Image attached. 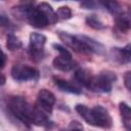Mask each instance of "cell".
I'll return each instance as SVG.
<instances>
[{
	"label": "cell",
	"mask_w": 131,
	"mask_h": 131,
	"mask_svg": "<svg viewBox=\"0 0 131 131\" xmlns=\"http://www.w3.org/2000/svg\"><path fill=\"white\" fill-rule=\"evenodd\" d=\"M46 43V37L37 32H33L30 35L29 52L32 58L39 60L44 56V45Z\"/></svg>",
	"instance_id": "277c9868"
},
{
	"label": "cell",
	"mask_w": 131,
	"mask_h": 131,
	"mask_svg": "<svg viewBox=\"0 0 131 131\" xmlns=\"http://www.w3.org/2000/svg\"><path fill=\"white\" fill-rule=\"evenodd\" d=\"M111 55L114 60L119 63H131V44H127L122 48H113Z\"/></svg>",
	"instance_id": "9c48e42d"
},
{
	"label": "cell",
	"mask_w": 131,
	"mask_h": 131,
	"mask_svg": "<svg viewBox=\"0 0 131 131\" xmlns=\"http://www.w3.org/2000/svg\"><path fill=\"white\" fill-rule=\"evenodd\" d=\"M56 15L60 19H69L72 17V10L69 6H60L55 11Z\"/></svg>",
	"instance_id": "ffe728a7"
},
{
	"label": "cell",
	"mask_w": 131,
	"mask_h": 131,
	"mask_svg": "<svg viewBox=\"0 0 131 131\" xmlns=\"http://www.w3.org/2000/svg\"><path fill=\"white\" fill-rule=\"evenodd\" d=\"M57 35L59 37V39L70 48H72L73 50H75L76 52H80V53H86L89 52V50L86 48V46L79 40V38L77 36L71 35L67 32H62V31H58Z\"/></svg>",
	"instance_id": "ba28073f"
},
{
	"label": "cell",
	"mask_w": 131,
	"mask_h": 131,
	"mask_svg": "<svg viewBox=\"0 0 131 131\" xmlns=\"http://www.w3.org/2000/svg\"><path fill=\"white\" fill-rule=\"evenodd\" d=\"M39 76V71L28 64L16 63L11 69V77L16 82L37 81Z\"/></svg>",
	"instance_id": "3957f363"
},
{
	"label": "cell",
	"mask_w": 131,
	"mask_h": 131,
	"mask_svg": "<svg viewBox=\"0 0 131 131\" xmlns=\"http://www.w3.org/2000/svg\"><path fill=\"white\" fill-rule=\"evenodd\" d=\"M119 110H120L121 117L123 118L124 121L126 122L131 121V106L130 105H128L126 102H120Z\"/></svg>",
	"instance_id": "d6986e66"
},
{
	"label": "cell",
	"mask_w": 131,
	"mask_h": 131,
	"mask_svg": "<svg viewBox=\"0 0 131 131\" xmlns=\"http://www.w3.org/2000/svg\"><path fill=\"white\" fill-rule=\"evenodd\" d=\"M6 47L8 50L10 51H14V50H18L23 47V43L21 41L12 33H9L6 37Z\"/></svg>",
	"instance_id": "2e32d148"
},
{
	"label": "cell",
	"mask_w": 131,
	"mask_h": 131,
	"mask_svg": "<svg viewBox=\"0 0 131 131\" xmlns=\"http://www.w3.org/2000/svg\"><path fill=\"white\" fill-rule=\"evenodd\" d=\"M60 131H83V126L78 121H72L67 129H61Z\"/></svg>",
	"instance_id": "7402d4cb"
},
{
	"label": "cell",
	"mask_w": 131,
	"mask_h": 131,
	"mask_svg": "<svg viewBox=\"0 0 131 131\" xmlns=\"http://www.w3.org/2000/svg\"><path fill=\"white\" fill-rule=\"evenodd\" d=\"M116 28L123 33L131 30V5L128 7L126 11H122L115 18Z\"/></svg>",
	"instance_id": "30bf717a"
},
{
	"label": "cell",
	"mask_w": 131,
	"mask_h": 131,
	"mask_svg": "<svg viewBox=\"0 0 131 131\" xmlns=\"http://www.w3.org/2000/svg\"><path fill=\"white\" fill-rule=\"evenodd\" d=\"M101 4L113 14H116L119 15L121 12H122V8H121V5L119 2L117 1H106V2H101Z\"/></svg>",
	"instance_id": "ac0fdd59"
},
{
	"label": "cell",
	"mask_w": 131,
	"mask_h": 131,
	"mask_svg": "<svg viewBox=\"0 0 131 131\" xmlns=\"http://www.w3.org/2000/svg\"><path fill=\"white\" fill-rule=\"evenodd\" d=\"M92 115L94 120V126L108 129L113 126V119L108 111L102 105H95L92 108Z\"/></svg>",
	"instance_id": "8992f818"
},
{
	"label": "cell",
	"mask_w": 131,
	"mask_h": 131,
	"mask_svg": "<svg viewBox=\"0 0 131 131\" xmlns=\"http://www.w3.org/2000/svg\"><path fill=\"white\" fill-rule=\"evenodd\" d=\"M130 131H131V127H130Z\"/></svg>",
	"instance_id": "83f0119b"
},
{
	"label": "cell",
	"mask_w": 131,
	"mask_h": 131,
	"mask_svg": "<svg viewBox=\"0 0 131 131\" xmlns=\"http://www.w3.org/2000/svg\"><path fill=\"white\" fill-rule=\"evenodd\" d=\"M26 21H28L32 27L37 28V29H43L49 25H52L49 17L38 6L34 7L31 10Z\"/></svg>",
	"instance_id": "52a82bcc"
},
{
	"label": "cell",
	"mask_w": 131,
	"mask_h": 131,
	"mask_svg": "<svg viewBox=\"0 0 131 131\" xmlns=\"http://www.w3.org/2000/svg\"><path fill=\"white\" fill-rule=\"evenodd\" d=\"M77 37L86 46V48L89 50V52H94L96 54H103L104 53L105 48L100 42H98V41H96V40H94L88 36H85V35H77Z\"/></svg>",
	"instance_id": "8fae6325"
},
{
	"label": "cell",
	"mask_w": 131,
	"mask_h": 131,
	"mask_svg": "<svg viewBox=\"0 0 131 131\" xmlns=\"http://www.w3.org/2000/svg\"><path fill=\"white\" fill-rule=\"evenodd\" d=\"M117 81V75L112 71H102L99 75L93 76L87 89L93 92L108 93L113 88V84Z\"/></svg>",
	"instance_id": "7a4b0ae2"
},
{
	"label": "cell",
	"mask_w": 131,
	"mask_h": 131,
	"mask_svg": "<svg viewBox=\"0 0 131 131\" xmlns=\"http://www.w3.org/2000/svg\"><path fill=\"white\" fill-rule=\"evenodd\" d=\"M75 110H76V112L83 118V120H84L87 124L94 126V120H93V115H92V108H89V107H88L87 105H85V104L78 103V104H76Z\"/></svg>",
	"instance_id": "9a60e30c"
},
{
	"label": "cell",
	"mask_w": 131,
	"mask_h": 131,
	"mask_svg": "<svg viewBox=\"0 0 131 131\" xmlns=\"http://www.w3.org/2000/svg\"><path fill=\"white\" fill-rule=\"evenodd\" d=\"M52 47L59 53V55L64 56V57H70V58H72V54H71V52H70L66 47H63L62 45L57 44V43H53V44H52Z\"/></svg>",
	"instance_id": "44dd1931"
},
{
	"label": "cell",
	"mask_w": 131,
	"mask_h": 131,
	"mask_svg": "<svg viewBox=\"0 0 131 131\" xmlns=\"http://www.w3.org/2000/svg\"><path fill=\"white\" fill-rule=\"evenodd\" d=\"M4 84H5V77L3 75H1V85L3 86Z\"/></svg>",
	"instance_id": "4316f807"
},
{
	"label": "cell",
	"mask_w": 131,
	"mask_h": 131,
	"mask_svg": "<svg viewBox=\"0 0 131 131\" xmlns=\"http://www.w3.org/2000/svg\"><path fill=\"white\" fill-rule=\"evenodd\" d=\"M53 81H54L55 86L63 92H68V93H72V94H81L82 93V90L79 87L73 85L71 82H69L67 80H63V79L57 78V77H53Z\"/></svg>",
	"instance_id": "4fadbf2b"
},
{
	"label": "cell",
	"mask_w": 131,
	"mask_h": 131,
	"mask_svg": "<svg viewBox=\"0 0 131 131\" xmlns=\"http://www.w3.org/2000/svg\"><path fill=\"white\" fill-rule=\"evenodd\" d=\"M52 64H53L54 69L61 71V72H70L77 67V62L75 60H73V58L64 57L61 55L56 56L53 59Z\"/></svg>",
	"instance_id": "7c38bea8"
},
{
	"label": "cell",
	"mask_w": 131,
	"mask_h": 131,
	"mask_svg": "<svg viewBox=\"0 0 131 131\" xmlns=\"http://www.w3.org/2000/svg\"><path fill=\"white\" fill-rule=\"evenodd\" d=\"M5 63H6V54L2 51V61H1V69H3L5 67Z\"/></svg>",
	"instance_id": "484cf974"
},
{
	"label": "cell",
	"mask_w": 131,
	"mask_h": 131,
	"mask_svg": "<svg viewBox=\"0 0 131 131\" xmlns=\"http://www.w3.org/2000/svg\"><path fill=\"white\" fill-rule=\"evenodd\" d=\"M97 3L93 2V1H85L81 3V7H83L84 9H95L96 8Z\"/></svg>",
	"instance_id": "cb8c5ba5"
},
{
	"label": "cell",
	"mask_w": 131,
	"mask_h": 131,
	"mask_svg": "<svg viewBox=\"0 0 131 131\" xmlns=\"http://www.w3.org/2000/svg\"><path fill=\"white\" fill-rule=\"evenodd\" d=\"M124 84L126 88L131 92V71H128L124 75Z\"/></svg>",
	"instance_id": "603a6c76"
},
{
	"label": "cell",
	"mask_w": 131,
	"mask_h": 131,
	"mask_svg": "<svg viewBox=\"0 0 131 131\" xmlns=\"http://www.w3.org/2000/svg\"><path fill=\"white\" fill-rule=\"evenodd\" d=\"M1 26L2 27H5V28H8V29H10V28H12V24L10 23V20L8 19V17H6L4 14H1Z\"/></svg>",
	"instance_id": "d4e9b609"
},
{
	"label": "cell",
	"mask_w": 131,
	"mask_h": 131,
	"mask_svg": "<svg viewBox=\"0 0 131 131\" xmlns=\"http://www.w3.org/2000/svg\"><path fill=\"white\" fill-rule=\"evenodd\" d=\"M86 24L90 28H92L94 30H103L106 27L103 24V21L96 14H89V15H87V17H86Z\"/></svg>",
	"instance_id": "e0dca14e"
},
{
	"label": "cell",
	"mask_w": 131,
	"mask_h": 131,
	"mask_svg": "<svg viewBox=\"0 0 131 131\" xmlns=\"http://www.w3.org/2000/svg\"><path fill=\"white\" fill-rule=\"evenodd\" d=\"M93 78V75L91 74V72L87 69H78L75 73H74V79L79 83L81 84L82 86L88 88L91 80Z\"/></svg>",
	"instance_id": "5bb4252c"
},
{
	"label": "cell",
	"mask_w": 131,
	"mask_h": 131,
	"mask_svg": "<svg viewBox=\"0 0 131 131\" xmlns=\"http://www.w3.org/2000/svg\"><path fill=\"white\" fill-rule=\"evenodd\" d=\"M9 112L19 121L36 126H48L50 121L47 116L36 105H32L21 96H11L8 100Z\"/></svg>",
	"instance_id": "6da1fadb"
},
{
	"label": "cell",
	"mask_w": 131,
	"mask_h": 131,
	"mask_svg": "<svg viewBox=\"0 0 131 131\" xmlns=\"http://www.w3.org/2000/svg\"><path fill=\"white\" fill-rule=\"evenodd\" d=\"M54 104H55V96L52 92H50L47 89H41L38 92L37 100H36L35 105L41 112L51 114Z\"/></svg>",
	"instance_id": "5b68a950"
}]
</instances>
